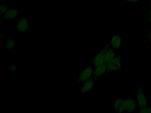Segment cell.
Instances as JSON below:
<instances>
[{
  "mask_svg": "<svg viewBox=\"0 0 151 113\" xmlns=\"http://www.w3.org/2000/svg\"><path fill=\"white\" fill-rule=\"evenodd\" d=\"M136 100L138 110L147 107V98L140 86H138L137 88Z\"/></svg>",
  "mask_w": 151,
  "mask_h": 113,
  "instance_id": "1",
  "label": "cell"
},
{
  "mask_svg": "<svg viewBox=\"0 0 151 113\" xmlns=\"http://www.w3.org/2000/svg\"><path fill=\"white\" fill-rule=\"evenodd\" d=\"M106 64L107 67V73L121 70L122 69V56L120 55L116 56Z\"/></svg>",
  "mask_w": 151,
  "mask_h": 113,
  "instance_id": "2",
  "label": "cell"
},
{
  "mask_svg": "<svg viewBox=\"0 0 151 113\" xmlns=\"http://www.w3.org/2000/svg\"><path fill=\"white\" fill-rule=\"evenodd\" d=\"M109 47V43H108L94 56L92 59V63L93 64V67L105 63V52Z\"/></svg>",
  "mask_w": 151,
  "mask_h": 113,
  "instance_id": "3",
  "label": "cell"
},
{
  "mask_svg": "<svg viewBox=\"0 0 151 113\" xmlns=\"http://www.w3.org/2000/svg\"><path fill=\"white\" fill-rule=\"evenodd\" d=\"M94 67L92 65L87 66L83 71L80 73L78 82L79 84H83L85 81L90 79L92 77Z\"/></svg>",
  "mask_w": 151,
  "mask_h": 113,
  "instance_id": "4",
  "label": "cell"
},
{
  "mask_svg": "<svg viewBox=\"0 0 151 113\" xmlns=\"http://www.w3.org/2000/svg\"><path fill=\"white\" fill-rule=\"evenodd\" d=\"M124 113H133L138 110L136 100L131 98L125 99L124 102Z\"/></svg>",
  "mask_w": 151,
  "mask_h": 113,
  "instance_id": "5",
  "label": "cell"
},
{
  "mask_svg": "<svg viewBox=\"0 0 151 113\" xmlns=\"http://www.w3.org/2000/svg\"><path fill=\"white\" fill-rule=\"evenodd\" d=\"M107 71V67L106 63L102 64L100 65L94 67L93 73V78L95 80L103 76L104 74H106Z\"/></svg>",
  "mask_w": 151,
  "mask_h": 113,
  "instance_id": "6",
  "label": "cell"
},
{
  "mask_svg": "<svg viewBox=\"0 0 151 113\" xmlns=\"http://www.w3.org/2000/svg\"><path fill=\"white\" fill-rule=\"evenodd\" d=\"M29 26V19L28 17H23L18 20L17 25V31L20 33H24L28 31Z\"/></svg>",
  "mask_w": 151,
  "mask_h": 113,
  "instance_id": "7",
  "label": "cell"
},
{
  "mask_svg": "<svg viewBox=\"0 0 151 113\" xmlns=\"http://www.w3.org/2000/svg\"><path fill=\"white\" fill-rule=\"evenodd\" d=\"M122 38L119 34H116L111 37L109 43V46L114 50H117L122 46Z\"/></svg>",
  "mask_w": 151,
  "mask_h": 113,
  "instance_id": "8",
  "label": "cell"
},
{
  "mask_svg": "<svg viewBox=\"0 0 151 113\" xmlns=\"http://www.w3.org/2000/svg\"><path fill=\"white\" fill-rule=\"evenodd\" d=\"M96 80L91 78L90 79L85 81L80 88L81 92L83 93L89 92L93 88Z\"/></svg>",
  "mask_w": 151,
  "mask_h": 113,
  "instance_id": "9",
  "label": "cell"
},
{
  "mask_svg": "<svg viewBox=\"0 0 151 113\" xmlns=\"http://www.w3.org/2000/svg\"><path fill=\"white\" fill-rule=\"evenodd\" d=\"M125 99L119 98L114 101V109L117 113H124V102Z\"/></svg>",
  "mask_w": 151,
  "mask_h": 113,
  "instance_id": "10",
  "label": "cell"
},
{
  "mask_svg": "<svg viewBox=\"0 0 151 113\" xmlns=\"http://www.w3.org/2000/svg\"><path fill=\"white\" fill-rule=\"evenodd\" d=\"M20 9H9L3 16L6 19L12 20L17 17L20 14Z\"/></svg>",
  "mask_w": 151,
  "mask_h": 113,
  "instance_id": "11",
  "label": "cell"
},
{
  "mask_svg": "<svg viewBox=\"0 0 151 113\" xmlns=\"http://www.w3.org/2000/svg\"><path fill=\"white\" fill-rule=\"evenodd\" d=\"M116 56V53L115 50L109 47L106 50L105 54V63H107L109 62L114 59Z\"/></svg>",
  "mask_w": 151,
  "mask_h": 113,
  "instance_id": "12",
  "label": "cell"
},
{
  "mask_svg": "<svg viewBox=\"0 0 151 113\" xmlns=\"http://www.w3.org/2000/svg\"><path fill=\"white\" fill-rule=\"evenodd\" d=\"M16 46V42L13 39H9L6 40L5 47L8 50H12Z\"/></svg>",
  "mask_w": 151,
  "mask_h": 113,
  "instance_id": "13",
  "label": "cell"
},
{
  "mask_svg": "<svg viewBox=\"0 0 151 113\" xmlns=\"http://www.w3.org/2000/svg\"><path fill=\"white\" fill-rule=\"evenodd\" d=\"M9 9V7L1 3L0 5V13L1 15H3L5 12Z\"/></svg>",
  "mask_w": 151,
  "mask_h": 113,
  "instance_id": "14",
  "label": "cell"
},
{
  "mask_svg": "<svg viewBox=\"0 0 151 113\" xmlns=\"http://www.w3.org/2000/svg\"><path fill=\"white\" fill-rule=\"evenodd\" d=\"M138 112L140 113H151V107H147L144 108L139 109Z\"/></svg>",
  "mask_w": 151,
  "mask_h": 113,
  "instance_id": "15",
  "label": "cell"
},
{
  "mask_svg": "<svg viewBox=\"0 0 151 113\" xmlns=\"http://www.w3.org/2000/svg\"><path fill=\"white\" fill-rule=\"evenodd\" d=\"M9 70L12 72H15L17 71V67L16 65H11L9 67Z\"/></svg>",
  "mask_w": 151,
  "mask_h": 113,
  "instance_id": "16",
  "label": "cell"
},
{
  "mask_svg": "<svg viewBox=\"0 0 151 113\" xmlns=\"http://www.w3.org/2000/svg\"><path fill=\"white\" fill-rule=\"evenodd\" d=\"M147 43V44H151V28L150 31L148 32Z\"/></svg>",
  "mask_w": 151,
  "mask_h": 113,
  "instance_id": "17",
  "label": "cell"
},
{
  "mask_svg": "<svg viewBox=\"0 0 151 113\" xmlns=\"http://www.w3.org/2000/svg\"><path fill=\"white\" fill-rule=\"evenodd\" d=\"M121 1L124 2H127L129 3L134 4H135L137 3V2L139 1L140 0H121Z\"/></svg>",
  "mask_w": 151,
  "mask_h": 113,
  "instance_id": "18",
  "label": "cell"
},
{
  "mask_svg": "<svg viewBox=\"0 0 151 113\" xmlns=\"http://www.w3.org/2000/svg\"><path fill=\"white\" fill-rule=\"evenodd\" d=\"M147 20H148V22L150 24V25L151 26V8L148 12Z\"/></svg>",
  "mask_w": 151,
  "mask_h": 113,
  "instance_id": "19",
  "label": "cell"
},
{
  "mask_svg": "<svg viewBox=\"0 0 151 113\" xmlns=\"http://www.w3.org/2000/svg\"><path fill=\"white\" fill-rule=\"evenodd\" d=\"M5 37H6V36H5V34H4L2 33H1V34L0 38H1V39H5Z\"/></svg>",
  "mask_w": 151,
  "mask_h": 113,
  "instance_id": "20",
  "label": "cell"
},
{
  "mask_svg": "<svg viewBox=\"0 0 151 113\" xmlns=\"http://www.w3.org/2000/svg\"><path fill=\"white\" fill-rule=\"evenodd\" d=\"M149 5H150V7H151V0H150V2H149Z\"/></svg>",
  "mask_w": 151,
  "mask_h": 113,
  "instance_id": "21",
  "label": "cell"
}]
</instances>
